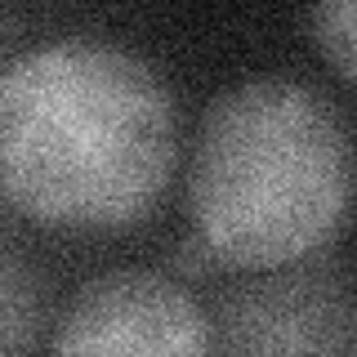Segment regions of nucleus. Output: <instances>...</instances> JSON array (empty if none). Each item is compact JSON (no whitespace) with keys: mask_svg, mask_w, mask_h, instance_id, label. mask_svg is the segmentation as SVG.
I'll return each mask as SVG.
<instances>
[{"mask_svg":"<svg viewBox=\"0 0 357 357\" xmlns=\"http://www.w3.org/2000/svg\"><path fill=\"white\" fill-rule=\"evenodd\" d=\"M357 0H312V40L321 59L335 67L340 81H353L357 72V22H353Z\"/></svg>","mask_w":357,"mask_h":357,"instance_id":"423d86ee","label":"nucleus"},{"mask_svg":"<svg viewBox=\"0 0 357 357\" xmlns=\"http://www.w3.org/2000/svg\"><path fill=\"white\" fill-rule=\"evenodd\" d=\"M353 143L340 107L299 81H245L210 103L188 206L210 264L259 273L312 259L344 228Z\"/></svg>","mask_w":357,"mask_h":357,"instance_id":"f03ea898","label":"nucleus"},{"mask_svg":"<svg viewBox=\"0 0 357 357\" xmlns=\"http://www.w3.org/2000/svg\"><path fill=\"white\" fill-rule=\"evenodd\" d=\"M50 299L27 264L0 255V353H31L45 344Z\"/></svg>","mask_w":357,"mask_h":357,"instance_id":"39448f33","label":"nucleus"},{"mask_svg":"<svg viewBox=\"0 0 357 357\" xmlns=\"http://www.w3.org/2000/svg\"><path fill=\"white\" fill-rule=\"evenodd\" d=\"M54 353L107 357H197L210 349V317L183 282L121 268L76 290L50 335Z\"/></svg>","mask_w":357,"mask_h":357,"instance_id":"20e7f679","label":"nucleus"},{"mask_svg":"<svg viewBox=\"0 0 357 357\" xmlns=\"http://www.w3.org/2000/svg\"><path fill=\"white\" fill-rule=\"evenodd\" d=\"M178 165L165 81L107 40H50L0 72V188L45 228H130Z\"/></svg>","mask_w":357,"mask_h":357,"instance_id":"f257e3e1","label":"nucleus"},{"mask_svg":"<svg viewBox=\"0 0 357 357\" xmlns=\"http://www.w3.org/2000/svg\"><path fill=\"white\" fill-rule=\"evenodd\" d=\"M210 344L223 353L290 357V353H353L357 312L340 264H282L232 286L215 308Z\"/></svg>","mask_w":357,"mask_h":357,"instance_id":"7ed1b4c3","label":"nucleus"}]
</instances>
